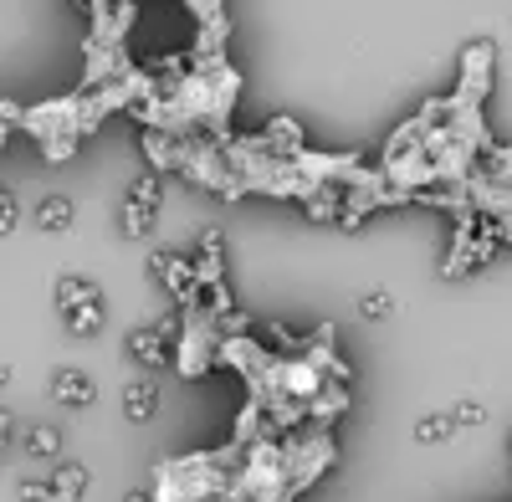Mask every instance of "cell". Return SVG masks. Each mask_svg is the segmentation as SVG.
Instances as JSON below:
<instances>
[{"label": "cell", "mask_w": 512, "mask_h": 502, "mask_svg": "<svg viewBox=\"0 0 512 502\" xmlns=\"http://www.w3.org/2000/svg\"><path fill=\"white\" fill-rule=\"evenodd\" d=\"M236 462V446H216V451H180V456H164L149 477V497L154 502H216L226 492Z\"/></svg>", "instance_id": "cell-1"}, {"label": "cell", "mask_w": 512, "mask_h": 502, "mask_svg": "<svg viewBox=\"0 0 512 502\" xmlns=\"http://www.w3.org/2000/svg\"><path fill=\"white\" fill-rule=\"evenodd\" d=\"M21 134L36 139L47 164H67L82 149V93H62V98H41L21 113Z\"/></svg>", "instance_id": "cell-2"}, {"label": "cell", "mask_w": 512, "mask_h": 502, "mask_svg": "<svg viewBox=\"0 0 512 502\" xmlns=\"http://www.w3.org/2000/svg\"><path fill=\"white\" fill-rule=\"evenodd\" d=\"M497 251H502L497 221L466 211V216L451 221V241H446V257H441V277H446V282L472 277V272H482L487 262H497Z\"/></svg>", "instance_id": "cell-3"}, {"label": "cell", "mask_w": 512, "mask_h": 502, "mask_svg": "<svg viewBox=\"0 0 512 502\" xmlns=\"http://www.w3.org/2000/svg\"><path fill=\"white\" fill-rule=\"evenodd\" d=\"M216 359H221V323L210 318V313H200V308H185L180 313V339H175V364L185 380H205L210 369H216Z\"/></svg>", "instance_id": "cell-4"}, {"label": "cell", "mask_w": 512, "mask_h": 502, "mask_svg": "<svg viewBox=\"0 0 512 502\" xmlns=\"http://www.w3.org/2000/svg\"><path fill=\"white\" fill-rule=\"evenodd\" d=\"M57 308H62L67 333H77V339H93V333L103 328V313H108L103 292L88 277H62L57 282Z\"/></svg>", "instance_id": "cell-5"}, {"label": "cell", "mask_w": 512, "mask_h": 502, "mask_svg": "<svg viewBox=\"0 0 512 502\" xmlns=\"http://www.w3.org/2000/svg\"><path fill=\"white\" fill-rule=\"evenodd\" d=\"M159 205H164V175L144 170L134 185H128L123 205H118V231L128 241H144L154 226H159Z\"/></svg>", "instance_id": "cell-6"}, {"label": "cell", "mask_w": 512, "mask_h": 502, "mask_svg": "<svg viewBox=\"0 0 512 502\" xmlns=\"http://www.w3.org/2000/svg\"><path fill=\"white\" fill-rule=\"evenodd\" d=\"M492 82H497V47H492V41H466L461 62H456V88H451V98L487 108Z\"/></svg>", "instance_id": "cell-7"}, {"label": "cell", "mask_w": 512, "mask_h": 502, "mask_svg": "<svg viewBox=\"0 0 512 502\" xmlns=\"http://www.w3.org/2000/svg\"><path fill=\"white\" fill-rule=\"evenodd\" d=\"M175 339H180V308L175 313H164L159 323H139V328H128V359H134L139 369H164L169 359H175Z\"/></svg>", "instance_id": "cell-8"}, {"label": "cell", "mask_w": 512, "mask_h": 502, "mask_svg": "<svg viewBox=\"0 0 512 502\" xmlns=\"http://www.w3.org/2000/svg\"><path fill=\"white\" fill-rule=\"evenodd\" d=\"M149 272L159 277V287L169 292V298H175L180 313L200 303V282H195V267H190V251H169V246H159L154 257H149Z\"/></svg>", "instance_id": "cell-9"}, {"label": "cell", "mask_w": 512, "mask_h": 502, "mask_svg": "<svg viewBox=\"0 0 512 502\" xmlns=\"http://www.w3.org/2000/svg\"><path fill=\"white\" fill-rule=\"evenodd\" d=\"M251 139L262 144L267 154H277V159H297L308 149V134H303V123H297L292 113H272L262 129H251Z\"/></svg>", "instance_id": "cell-10"}, {"label": "cell", "mask_w": 512, "mask_h": 502, "mask_svg": "<svg viewBox=\"0 0 512 502\" xmlns=\"http://www.w3.org/2000/svg\"><path fill=\"white\" fill-rule=\"evenodd\" d=\"M190 267H195V282L200 287H226V231L205 226L195 251H190Z\"/></svg>", "instance_id": "cell-11"}, {"label": "cell", "mask_w": 512, "mask_h": 502, "mask_svg": "<svg viewBox=\"0 0 512 502\" xmlns=\"http://www.w3.org/2000/svg\"><path fill=\"white\" fill-rule=\"evenodd\" d=\"M52 400L62 405V410H88L93 400H98V380H93V374L88 369H57L52 374Z\"/></svg>", "instance_id": "cell-12"}, {"label": "cell", "mask_w": 512, "mask_h": 502, "mask_svg": "<svg viewBox=\"0 0 512 502\" xmlns=\"http://www.w3.org/2000/svg\"><path fill=\"white\" fill-rule=\"evenodd\" d=\"M139 149H144V159H149L154 175H180V154H185V139H180V134L144 129V134H139Z\"/></svg>", "instance_id": "cell-13"}, {"label": "cell", "mask_w": 512, "mask_h": 502, "mask_svg": "<svg viewBox=\"0 0 512 502\" xmlns=\"http://www.w3.org/2000/svg\"><path fill=\"white\" fill-rule=\"evenodd\" d=\"M123 415L134 426H144V421L159 415V380H154V374H139V380L123 385Z\"/></svg>", "instance_id": "cell-14"}, {"label": "cell", "mask_w": 512, "mask_h": 502, "mask_svg": "<svg viewBox=\"0 0 512 502\" xmlns=\"http://www.w3.org/2000/svg\"><path fill=\"white\" fill-rule=\"evenodd\" d=\"M77 221V205H72V195H47L36 205V226L41 231H67Z\"/></svg>", "instance_id": "cell-15"}, {"label": "cell", "mask_w": 512, "mask_h": 502, "mask_svg": "<svg viewBox=\"0 0 512 502\" xmlns=\"http://www.w3.org/2000/svg\"><path fill=\"white\" fill-rule=\"evenodd\" d=\"M477 175H482L487 185L512 190V144H492V149L482 154V164H477Z\"/></svg>", "instance_id": "cell-16"}, {"label": "cell", "mask_w": 512, "mask_h": 502, "mask_svg": "<svg viewBox=\"0 0 512 502\" xmlns=\"http://www.w3.org/2000/svg\"><path fill=\"white\" fill-rule=\"evenodd\" d=\"M26 456H36V462H57L62 456V431L57 426H26Z\"/></svg>", "instance_id": "cell-17"}, {"label": "cell", "mask_w": 512, "mask_h": 502, "mask_svg": "<svg viewBox=\"0 0 512 502\" xmlns=\"http://www.w3.org/2000/svg\"><path fill=\"white\" fill-rule=\"evenodd\" d=\"M451 436H456V421H451L446 410H431V415H420V421H415V441L420 446H441Z\"/></svg>", "instance_id": "cell-18"}, {"label": "cell", "mask_w": 512, "mask_h": 502, "mask_svg": "<svg viewBox=\"0 0 512 502\" xmlns=\"http://www.w3.org/2000/svg\"><path fill=\"white\" fill-rule=\"evenodd\" d=\"M88 467H82V462H57V472H52V487L57 492H67V497H77L82 502V492H88Z\"/></svg>", "instance_id": "cell-19"}, {"label": "cell", "mask_w": 512, "mask_h": 502, "mask_svg": "<svg viewBox=\"0 0 512 502\" xmlns=\"http://www.w3.org/2000/svg\"><path fill=\"white\" fill-rule=\"evenodd\" d=\"M446 415L456 421V431H477V426H487V410H482L477 400H456Z\"/></svg>", "instance_id": "cell-20"}, {"label": "cell", "mask_w": 512, "mask_h": 502, "mask_svg": "<svg viewBox=\"0 0 512 502\" xmlns=\"http://www.w3.org/2000/svg\"><path fill=\"white\" fill-rule=\"evenodd\" d=\"M21 113H26V108H21L16 98H0V149L21 134Z\"/></svg>", "instance_id": "cell-21"}, {"label": "cell", "mask_w": 512, "mask_h": 502, "mask_svg": "<svg viewBox=\"0 0 512 502\" xmlns=\"http://www.w3.org/2000/svg\"><path fill=\"white\" fill-rule=\"evenodd\" d=\"M359 313H364V318H390V313H395V298H390L384 287H369L364 298H359Z\"/></svg>", "instance_id": "cell-22"}, {"label": "cell", "mask_w": 512, "mask_h": 502, "mask_svg": "<svg viewBox=\"0 0 512 502\" xmlns=\"http://www.w3.org/2000/svg\"><path fill=\"white\" fill-rule=\"evenodd\" d=\"M16 226H21V200L0 185V236H11Z\"/></svg>", "instance_id": "cell-23"}, {"label": "cell", "mask_w": 512, "mask_h": 502, "mask_svg": "<svg viewBox=\"0 0 512 502\" xmlns=\"http://www.w3.org/2000/svg\"><path fill=\"white\" fill-rule=\"evenodd\" d=\"M11 431H16V426H11V415H6V410H0V451H6V446H11Z\"/></svg>", "instance_id": "cell-24"}, {"label": "cell", "mask_w": 512, "mask_h": 502, "mask_svg": "<svg viewBox=\"0 0 512 502\" xmlns=\"http://www.w3.org/2000/svg\"><path fill=\"white\" fill-rule=\"evenodd\" d=\"M123 502H154V497H149V487H134V492H128Z\"/></svg>", "instance_id": "cell-25"}, {"label": "cell", "mask_w": 512, "mask_h": 502, "mask_svg": "<svg viewBox=\"0 0 512 502\" xmlns=\"http://www.w3.org/2000/svg\"><path fill=\"white\" fill-rule=\"evenodd\" d=\"M11 385V364H0V390H6Z\"/></svg>", "instance_id": "cell-26"}, {"label": "cell", "mask_w": 512, "mask_h": 502, "mask_svg": "<svg viewBox=\"0 0 512 502\" xmlns=\"http://www.w3.org/2000/svg\"><path fill=\"white\" fill-rule=\"evenodd\" d=\"M72 6H77V11H88V0H72Z\"/></svg>", "instance_id": "cell-27"}, {"label": "cell", "mask_w": 512, "mask_h": 502, "mask_svg": "<svg viewBox=\"0 0 512 502\" xmlns=\"http://www.w3.org/2000/svg\"><path fill=\"white\" fill-rule=\"evenodd\" d=\"M93 6H103V0H88V11H93Z\"/></svg>", "instance_id": "cell-28"}]
</instances>
